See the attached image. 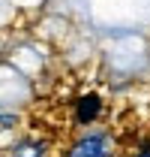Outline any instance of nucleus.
Returning a JSON list of instances; mask_svg holds the SVG:
<instances>
[{
	"instance_id": "nucleus-1",
	"label": "nucleus",
	"mask_w": 150,
	"mask_h": 157,
	"mask_svg": "<svg viewBox=\"0 0 150 157\" xmlns=\"http://www.w3.org/2000/svg\"><path fill=\"white\" fill-rule=\"evenodd\" d=\"M120 154L114 151V133L108 127H87L69 142L63 157H111Z\"/></svg>"
},
{
	"instance_id": "nucleus-2",
	"label": "nucleus",
	"mask_w": 150,
	"mask_h": 157,
	"mask_svg": "<svg viewBox=\"0 0 150 157\" xmlns=\"http://www.w3.org/2000/svg\"><path fill=\"white\" fill-rule=\"evenodd\" d=\"M102 115H105V100H102V94L84 91L81 97H75V103H72V124L75 127H81V130L96 127L102 121Z\"/></svg>"
},
{
	"instance_id": "nucleus-3",
	"label": "nucleus",
	"mask_w": 150,
	"mask_h": 157,
	"mask_svg": "<svg viewBox=\"0 0 150 157\" xmlns=\"http://www.w3.org/2000/svg\"><path fill=\"white\" fill-rule=\"evenodd\" d=\"M12 157H48V142H42V139H18L12 145Z\"/></svg>"
},
{
	"instance_id": "nucleus-4",
	"label": "nucleus",
	"mask_w": 150,
	"mask_h": 157,
	"mask_svg": "<svg viewBox=\"0 0 150 157\" xmlns=\"http://www.w3.org/2000/svg\"><path fill=\"white\" fill-rule=\"evenodd\" d=\"M0 112H3V109H0Z\"/></svg>"
}]
</instances>
